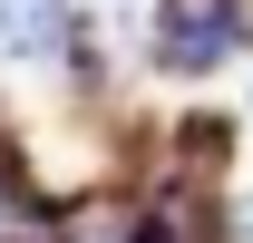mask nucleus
<instances>
[{
	"label": "nucleus",
	"mask_w": 253,
	"mask_h": 243,
	"mask_svg": "<svg viewBox=\"0 0 253 243\" xmlns=\"http://www.w3.org/2000/svg\"><path fill=\"white\" fill-rule=\"evenodd\" d=\"M0 243H49V224H39L30 185H20V165L0 156Z\"/></svg>",
	"instance_id": "20e7f679"
},
{
	"label": "nucleus",
	"mask_w": 253,
	"mask_h": 243,
	"mask_svg": "<svg viewBox=\"0 0 253 243\" xmlns=\"http://www.w3.org/2000/svg\"><path fill=\"white\" fill-rule=\"evenodd\" d=\"M59 243H136V214H78Z\"/></svg>",
	"instance_id": "39448f33"
},
{
	"label": "nucleus",
	"mask_w": 253,
	"mask_h": 243,
	"mask_svg": "<svg viewBox=\"0 0 253 243\" xmlns=\"http://www.w3.org/2000/svg\"><path fill=\"white\" fill-rule=\"evenodd\" d=\"M244 49V0H156V59L175 78H205Z\"/></svg>",
	"instance_id": "f257e3e1"
},
{
	"label": "nucleus",
	"mask_w": 253,
	"mask_h": 243,
	"mask_svg": "<svg viewBox=\"0 0 253 243\" xmlns=\"http://www.w3.org/2000/svg\"><path fill=\"white\" fill-rule=\"evenodd\" d=\"M234 243H253V195H244V204H234Z\"/></svg>",
	"instance_id": "423d86ee"
},
{
	"label": "nucleus",
	"mask_w": 253,
	"mask_h": 243,
	"mask_svg": "<svg viewBox=\"0 0 253 243\" xmlns=\"http://www.w3.org/2000/svg\"><path fill=\"white\" fill-rule=\"evenodd\" d=\"M136 243H214L205 195H156V204H136Z\"/></svg>",
	"instance_id": "7ed1b4c3"
},
{
	"label": "nucleus",
	"mask_w": 253,
	"mask_h": 243,
	"mask_svg": "<svg viewBox=\"0 0 253 243\" xmlns=\"http://www.w3.org/2000/svg\"><path fill=\"white\" fill-rule=\"evenodd\" d=\"M78 49V10L68 0H0V59L10 68H59Z\"/></svg>",
	"instance_id": "f03ea898"
}]
</instances>
